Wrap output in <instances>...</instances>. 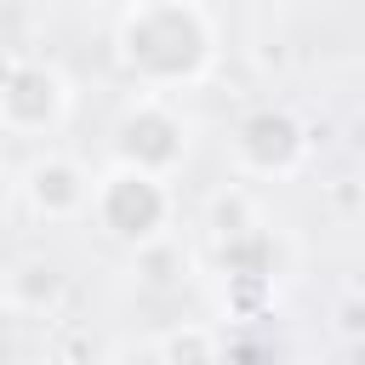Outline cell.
<instances>
[{
	"instance_id": "6da1fadb",
	"label": "cell",
	"mask_w": 365,
	"mask_h": 365,
	"mask_svg": "<svg viewBox=\"0 0 365 365\" xmlns=\"http://www.w3.org/2000/svg\"><path fill=\"white\" fill-rule=\"evenodd\" d=\"M217 17L205 0H125L114 17V63L143 91L182 97L217 68Z\"/></svg>"
},
{
	"instance_id": "7a4b0ae2",
	"label": "cell",
	"mask_w": 365,
	"mask_h": 365,
	"mask_svg": "<svg viewBox=\"0 0 365 365\" xmlns=\"http://www.w3.org/2000/svg\"><path fill=\"white\" fill-rule=\"evenodd\" d=\"M114 245H131V251H148L165 240L171 217H177V194H171V177L165 171H148V165H131V160H108L97 177H91V211H86Z\"/></svg>"
},
{
	"instance_id": "3957f363",
	"label": "cell",
	"mask_w": 365,
	"mask_h": 365,
	"mask_svg": "<svg viewBox=\"0 0 365 365\" xmlns=\"http://www.w3.org/2000/svg\"><path fill=\"white\" fill-rule=\"evenodd\" d=\"M228 154H234V171L240 177H257V182H285L297 171H308L314 160V131L297 108L285 103H262L251 108L234 137H228Z\"/></svg>"
},
{
	"instance_id": "277c9868",
	"label": "cell",
	"mask_w": 365,
	"mask_h": 365,
	"mask_svg": "<svg viewBox=\"0 0 365 365\" xmlns=\"http://www.w3.org/2000/svg\"><path fill=\"white\" fill-rule=\"evenodd\" d=\"M188 114L171 91H131V103L120 108L114 120V160H131V165H148V171H177L188 160Z\"/></svg>"
},
{
	"instance_id": "5b68a950",
	"label": "cell",
	"mask_w": 365,
	"mask_h": 365,
	"mask_svg": "<svg viewBox=\"0 0 365 365\" xmlns=\"http://www.w3.org/2000/svg\"><path fill=\"white\" fill-rule=\"evenodd\" d=\"M74 114V86L46 57H11L0 74V131L11 137H51Z\"/></svg>"
},
{
	"instance_id": "8992f818",
	"label": "cell",
	"mask_w": 365,
	"mask_h": 365,
	"mask_svg": "<svg viewBox=\"0 0 365 365\" xmlns=\"http://www.w3.org/2000/svg\"><path fill=\"white\" fill-rule=\"evenodd\" d=\"M23 205L40 217V222H80L91 211V171L63 154V148H46L23 165Z\"/></svg>"
},
{
	"instance_id": "52a82bcc",
	"label": "cell",
	"mask_w": 365,
	"mask_h": 365,
	"mask_svg": "<svg viewBox=\"0 0 365 365\" xmlns=\"http://www.w3.org/2000/svg\"><path fill=\"white\" fill-rule=\"evenodd\" d=\"M148 354H154V359H171V365H194V359H222L228 342H222V331H211V325H171V331H160V336L148 342Z\"/></svg>"
},
{
	"instance_id": "ba28073f",
	"label": "cell",
	"mask_w": 365,
	"mask_h": 365,
	"mask_svg": "<svg viewBox=\"0 0 365 365\" xmlns=\"http://www.w3.org/2000/svg\"><path fill=\"white\" fill-rule=\"evenodd\" d=\"M34 319V308L17 297V291H0V359L23 348V325Z\"/></svg>"
},
{
	"instance_id": "9c48e42d",
	"label": "cell",
	"mask_w": 365,
	"mask_h": 365,
	"mask_svg": "<svg viewBox=\"0 0 365 365\" xmlns=\"http://www.w3.org/2000/svg\"><path fill=\"white\" fill-rule=\"evenodd\" d=\"M331 331L342 342H365V291H348L336 308H331Z\"/></svg>"
}]
</instances>
